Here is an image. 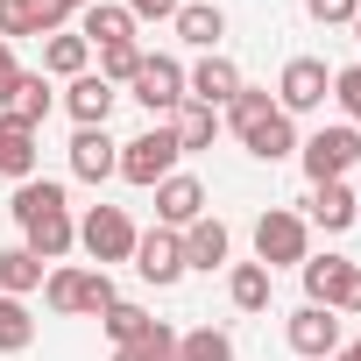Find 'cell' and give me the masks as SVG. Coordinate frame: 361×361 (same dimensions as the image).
Segmentation results:
<instances>
[{
    "instance_id": "cell-1",
    "label": "cell",
    "mask_w": 361,
    "mask_h": 361,
    "mask_svg": "<svg viewBox=\"0 0 361 361\" xmlns=\"http://www.w3.org/2000/svg\"><path fill=\"white\" fill-rule=\"evenodd\" d=\"M15 227L29 234L22 248H29L36 262H57V255L78 241L71 206H64V185H50V177H29V185H15Z\"/></svg>"
},
{
    "instance_id": "cell-2",
    "label": "cell",
    "mask_w": 361,
    "mask_h": 361,
    "mask_svg": "<svg viewBox=\"0 0 361 361\" xmlns=\"http://www.w3.org/2000/svg\"><path fill=\"white\" fill-rule=\"evenodd\" d=\"M305 305H326V312H361V269L347 255H305Z\"/></svg>"
},
{
    "instance_id": "cell-3",
    "label": "cell",
    "mask_w": 361,
    "mask_h": 361,
    "mask_svg": "<svg viewBox=\"0 0 361 361\" xmlns=\"http://www.w3.org/2000/svg\"><path fill=\"white\" fill-rule=\"evenodd\" d=\"M177 135L170 128H149V135H135V142H121V163H114V177H128V185H142V192H156L163 177L177 170Z\"/></svg>"
},
{
    "instance_id": "cell-4",
    "label": "cell",
    "mask_w": 361,
    "mask_h": 361,
    "mask_svg": "<svg viewBox=\"0 0 361 361\" xmlns=\"http://www.w3.org/2000/svg\"><path fill=\"white\" fill-rule=\"evenodd\" d=\"M298 156H305V177H312V185H333V177H347V170L361 163V135L340 121V128H319L312 142H298Z\"/></svg>"
},
{
    "instance_id": "cell-5",
    "label": "cell",
    "mask_w": 361,
    "mask_h": 361,
    "mask_svg": "<svg viewBox=\"0 0 361 361\" xmlns=\"http://www.w3.org/2000/svg\"><path fill=\"white\" fill-rule=\"evenodd\" d=\"M326 99H333L326 57H290L283 78H276V106H283V114H312V106H326Z\"/></svg>"
},
{
    "instance_id": "cell-6",
    "label": "cell",
    "mask_w": 361,
    "mask_h": 361,
    "mask_svg": "<svg viewBox=\"0 0 361 361\" xmlns=\"http://www.w3.org/2000/svg\"><path fill=\"white\" fill-rule=\"evenodd\" d=\"M78 241H85L92 262H128V255H135V220H128L121 206H92L85 227H78Z\"/></svg>"
},
{
    "instance_id": "cell-7",
    "label": "cell",
    "mask_w": 361,
    "mask_h": 361,
    "mask_svg": "<svg viewBox=\"0 0 361 361\" xmlns=\"http://www.w3.org/2000/svg\"><path fill=\"white\" fill-rule=\"evenodd\" d=\"M255 262H262V269L305 262V220H298V213H283V206H269V213L255 220Z\"/></svg>"
},
{
    "instance_id": "cell-8",
    "label": "cell",
    "mask_w": 361,
    "mask_h": 361,
    "mask_svg": "<svg viewBox=\"0 0 361 361\" xmlns=\"http://www.w3.org/2000/svg\"><path fill=\"white\" fill-rule=\"evenodd\" d=\"M135 99L163 121V114H177L185 106V64L177 57H142V71H135Z\"/></svg>"
},
{
    "instance_id": "cell-9",
    "label": "cell",
    "mask_w": 361,
    "mask_h": 361,
    "mask_svg": "<svg viewBox=\"0 0 361 361\" xmlns=\"http://www.w3.org/2000/svg\"><path fill=\"white\" fill-rule=\"evenodd\" d=\"M128 262H135V276H142V283H156V290H163V283H177V276H185V241H177L170 227L135 234V255H128Z\"/></svg>"
},
{
    "instance_id": "cell-10",
    "label": "cell",
    "mask_w": 361,
    "mask_h": 361,
    "mask_svg": "<svg viewBox=\"0 0 361 361\" xmlns=\"http://www.w3.org/2000/svg\"><path fill=\"white\" fill-rule=\"evenodd\" d=\"M283 340H290L305 361H319V354L333 361V354H340V319H333L326 305H298V312H290V326H283Z\"/></svg>"
},
{
    "instance_id": "cell-11",
    "label": "cell",
    "mask_w": 361,
    "mask_h": 361,
    "mask_svg": "<svg viewBox=\"0 0 361 361\" xmlns=\"http://www.w3.org/2000/svg\"><path fill=\"white\" fill-rule=\"evenodd\" d=\"M156 220L177 234V227H192V220H206V185H199V177H163V185H156Z\"/></svg>"
},
{
    "instance_id": "cell-12",
    "label": "cell",
    "mask_w": 361,
    "mask_h": 361,
    "mask_svg": "<svg viewBox=\"0 0 361 361\" xmlns=\"http://www.w3.org/2000/svg\"><path fill=\"white\" fill-rule=\"evenodd\" d=\"M50 106H57V92H50V78H43V71H22V78L8 85V99H0V114L22 121V128H43V121H50Z\"/></svg>"
},
{
    "instance_id": "cell-13",
    "label": "cell",
    "mask_w": 361,
    "mask_h": 361,
    "mask_svg": "<svg viewBox=\"0 0 361 361\" xmlns=\"http://www.w3.org/2000/svg\"><path fill=\"white\" fill-rule=\"evenodd\" d=\"M64 15L50 8V0H0V43H15V36H57Z\"/></svg>"
},
{
    "instance_id": "cell-14",
    "label": "cell",
    "mask_w": 361,
    "mask_h": 361,
    "mask_svg": "<svg viewBox=\"0 0 361 361\" xmlns=\"http://www.w3.org/2000/svg\"><path fill=\"white\" fill-rule=\"evenodd\" d=\"M114 163H121V142H106V128H78L71 135V170L85 177V185L114 177Z\"/></svg>"
},
{
    "instance_id": "cell-15",
    "label": "cell",
    "mask_w": 361,
    "mask_h": 361,
    "mask_svg": "<svg viewBox=\"0 0 361 361\" xmlns=\"http://www.w3.org/2000/svg\"><path fill=\"white\" fill-rule=\"evenodd\" d=\"M36 128H22V121H8L0 114V177H15V185H29L36 177Z\"/></svg>"
},
{
    "instance_id": "cell-16",
    "label": "cell",
    "mask_w": 361,
    "mask_h": 361,
    "mask_svg": "<svg viewBox=\"0 0 361 361\" xmlns=\"http://www.w3.org/2000/svg\"><path fill=\"white\" fill-rule=\"evenodd\" d=\"M185 85H192V99H199V106H227V99L241 92V71H234V57H220V50H213L199 71H185Z\"/></svg>"
},
{
    "instance_id": "cell-17",
    "label": "cell",
    "mask_w": 361,
    "mask_h": 361,
    "mask_svg": "<svg viewBox=\"0 0 361 361\" xmlns=\"http://www.w3.org/2000/svg\"><path fill=\"white\" fill-rule=\"evenodd\" d=\"M114 85L99 78V71H85V78H71V92H64V106H71V121L78 128H106V114H114Z\"/></svg>"
},
{
    "instance_id": "cell-18",
    "label": "cell",
    "mask_w": 361,
    "mask_h": 361,
    "mask_svg": "<svg viewBox=\"0 0 361 361\" xmlns=\"http://www.w3.org/2000/svg\"><path fill=\"white\" fill-rule=\"evenodd\" d=\"M312 220H319L326 234H347V227L361 220V206H354V185H347V177H333V185H312Z\"/></svg>"
},
{
    "instance_id": "cell-19",
    "label": "cell",
    "mask_w": 361,
    "mask_h": 361,
    "mask_svg": "<svg viewBox=\"0 0 361 361\" xmlns=\"http://www.w3.org/2000/svg\"><path fill=\"white\" fill-rule=\"evenodd\" d=\"M177 241H185V269H220V262H227V248H234V234H227L220 220H192Z\"/></svg>"
},
{
    "instance_id": "cell-20",
    "label": "cell",
    "mask_w": 361,
    "mask_h": 361,
    "mask_svg": "<svg viewBox=\"0 0 361 361\" xmlns=\"http://www.w3.org/2000/svg\"><path fill=\"white\" fill-rule=\"evenodd\" d=\"M78 36H85L92 50H106V43H135V15H128V8H106V0H92V8L78 15Z\"/></svg>"
},
{
    "instance_id": "cell-21",
    "label": "cell",
    "mask_w": 361,
    "mask_h": 361,
    "mask_svg": "<svg viewBox=\"0 0 361 361\" xmlns=\"http://www.w3.org/2000/svg\"><path fill=\"white\" fill-rule=\"evenodd\" d=\"M170 22H177V36H185V43H199V50H220V36H227V15L213 8V0H185V8H177Z\"/></svg>"
},
{
    "instance_id": "cell-22",
    "label": "cell",
    "mask_w": 361,
    "mask_h": 361,
    "mask_svg": "<svg viewBox=\"0 0 361 361\" xmlns=\"http://www.w3.org/2000/svg\"><path fill=\"white\" fill-rule=\"evenodd\" d=\"M241 142H248V156H262V163H283V156L298 149V128H290V114L276 106V114H269V121H255Z\"/></svg>"
},
{
    "instance_id": "cell-23",
    "label": "cell",
    "mask_w": 361,
    "mask_h": 361,
    "mask_svg": "<svg viewBox=\"0 0 361 361\" xmlns=\"http://www.w3.org/2000/svg\"><path fill=\"white\" fill-rule=\"evenodd\" d=\"M43 283V262L29 248H0V298H29Z\"/></svg>"
},
{
    "instance_id": "cell-24",
    "label": "cell",
    "mask_w": 361,
    "mask_h": 361,
    "mask_svg": "<svg viewBox=\"0 0 361 361\" xmlns=\"http://www.w3.org/2000/svg\"><path fill=\"white\" fill-rule=\"evenodd\" d=\"M85 57H92L85 36H64V29H57V36L43 43V71H57V78H85Z\"/></svg>"
},
{
    "instance_id": "cell-25",
    "label": "cell",
    "mask_w": 361,
    "mask_h": 361,
    "mask_svg": "<svg viewBox=\"0 0 361 361\" xmlns=\"http://www.w3.org/2000/svg\"><path fill=\"white\" fill-rule=\"evenodd\" d=\"M213 128H220V121H213V106H199V99H192V106H177V121H170V135H177V149H185V156L206 149Z\"/></svg>"
},
{
    "instance_id": "cell-26",
    "label": "cell",
    "mask_w": 361,
    "mask_h": 361,
    "mask_svg": "<svg viewBox=\"0 0 361 361\" xmlns=\"http://www.w3.org/2000/svg\"><path fill=\"white\" fill-rule=\"evenodd\" d=\"M177 361H234V340L220 326H199V333H177Z\"/></svg>"
},
{
    "instance_id": "cell-27",
    "label": "cell",
    "mask_w": 361,
    "mask_h": 361,
    "mask_svg": "<svg viewBox=\"0 0 361 361\" xmlns=\"http://www.w3.org/2000/svg\"><path fill=\"white\" fill-rule=\"evenodd\" d=\"M227 298H234L241 312H262V305H269V269H262V262H241V269L227 276Z\"/></svg>"
},
{
    "instance_id": "cell-28",
    "label": "cell",
    "mask_w": 361,
    "mask_h": 361,
    "mask_svg": "<svg viewBox=\"0 0 361 361\" xmlns=\"http://www.w3.org/2000/svg\"><path fill=\"white\" fill-rule=\"evenodd\" d=\"M114 361H177V333L156 319L142 340H128V347H114Z\"/></svg>"
},
{
    "instance_id": "cell-29",
    "label": "cell",
    "mask_w": 361,
    "mask_h": 361,
    "mask_svg": "<svg viewBox=\"0 0 361 361\" xmlns=\"http://www.w3.org/2000/svg\"><path fill=\"white\" fill-rule=\"evenodd\" d=\"M36 340V319H29V305L22 298H0V354H22Z\"/></svg>"
},
{
    "instance_id": "cell-30",
    "label": "cell",
    "mask_w": 361,
    "mask_h": 361,
    "mask_svg": "<svg viewBox=\"0 0 361 361\" xmlns=\"http://www.w3.org/2000/svg\"><path fill=\"white\" fill-rule=\"evenodd\" d=\"M43 298H50V312L71 319V312L85 305V269H50V276H43Z\"/></svg>"
},
{
    "instance_id": "cell-31",
    "label": "cell",
    "mask_w": 361,
    "mask_h": 361,
    "mask_svg": "<svg viewBox=\"0 0 361 361\" xmlns=\"http://www.w3.org/2000/svg\"><path fill=\"white\" fill-rule=\"evenodd\" d=\"M269 114H276V99H269V92H255V85H241V92L227 99V121H234V135H248V128H255V121H269Z\"/></svg>"
},
{
    "instance_id": "cell-32",
    "label": "cell",
    "mask_w": 361,
    "mask_h": 361,
    "mask_svg": "<svg viewBox=\"0 0 361 361\" xmlns=\"http://www.w3.org/2000/svg\"><path fill=\"white\" fill-rule=\"evenodd\" d=\"M135 71H142V50L135 43H106L99 50V78L106 85H135Z\"/></svg>"
},
{
    "instance_id": "cell-33",
    "label": "cell",
    "mask_w": 361,
    "mask_h": 361,
    "mask_svg": "<svg viewBox=\"0 0 361 361\" xmlns=\"http://www.w3.org/2000/svg\"><path fill=\"white\" fill-rule=\"evenodd\" d=\"M149 326H156V319H149L142 305H114V312H106V333H114V347H128V340H142Z\"/></svg>"
},
{
    "instance_id": "cell-34",
    "label": "cell",
    "mask_w": 361,
    "mask_h": 361,
    "mask_svg": "<svg viewBox=\"0 0 361 361\" xmlns=\"http://www.w3.org/2000/svg\"><path fill=\"white\" fill-rule=\"evenodd\" d=\"M333 99L347 106V128H361V64H347V71H333Z\"/></svg>"
},
{
    "instance_id": "cell-35",
    "label": "cell",
    "mask_w": 361,
    "mask_h": 361,
    "mask_svg": "<svg viewBox=\"0 0 361 361\" xmlns=\"http://www.w3.org/2000/svg\"><path fill=\"white\" fill-rule=\"evenodd\" d=\"M354 8H361V0H305L312 22H354Z\"/></svg>"
},
{
    "instance_id": "cell-36",
    "label": "cell",
    "mask_w": 361,
    "mask_h": 361,
    "mask_svg": "<svg viewBox=\"0 0 361 361\" xmlns=\"http://www.w3.org/2000/svg\"><path fill=\"white\" fill-rule=\"evenodd\" d=\"M177 8H185V0H128V15H135V22H170Z\"/></svg>"
},
{
    "instance_id": "cell-37",
    "label": "cell",
    "mask_w": 361,
    "mask_h": 361,
    "mask_svg": "<svg viewBox=\"0 0 361 361\" xmlns=\"http://www.w3.org/2000/svg\"><path fill=\"white\" fill-rule=\"evenodd\" d=\"M15 78H22V71H15V43H0V99H8Z\"/></svg>"
},
{
    "instance_id": "cell-38",
    "label": "cell",
    "mask_w": 361,
    "mask_h": 361,
    "mask_svg": "<svg viewBox=\"0 0 361 361\" xmlns=\"http://www.w3.org/2000/svg\"><path fill=\"white\" fill-rule=\"evenodd\" d=\"M50 8H57V15H85V8H92V0H50Z\"/></svg>"
},
{
    "instance_id": "cell-39",
    "label": "cell",
    "mask_w": 361,
    "mask_h": 361,
    "mask_svg": "<svg viewBox=\"0 0 361 361\" xmlns=\"http://www.w3.org/2000/svg\"><path fill=\"white\" fill-rule=\"evenodd\" d=\"M333 361H361V340H354V347H340V354H333Z\"/></svg>"
},
{
    "instance_id": "cell-40",
    "label": "cell",
    "mask_w": 361,
    "mask_h": 361,
    "mask_svg": "<svg viewBox=\"0 0 361 361\" xmlns=\"http://www.w3.org/2000/svg\"><path fill=\"white\" fill-rule=\"evenodd\" d=\"M347 29H354V43H361V8H354V22H347Z\"/></svg>"
}]
</instances>
